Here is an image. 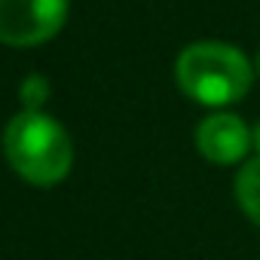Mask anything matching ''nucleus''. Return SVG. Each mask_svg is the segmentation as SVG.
<instances>
[{
    "label": "nucleus",
    "instance_id": "f257e3e1",
    "mask_svg": "<svg viewBox=\"0 0 260 260\" xmlns=\"http://www.w3.org/2000/svg\"><path fill=\"white\" fill-rule=\"evenodd\" d=\"M4 150L13 172L37 187H52L64 181L74 162L68 132L40 110H22L10 119L4 132Z\"/></svg>",
    "mask_w": 260,
    "mask_h": 260
},
{
    "label": "nucleus",
    "instance_id": "20e7f679",
    "mask_svg": "<svg viewBox=\"0 0 260 260\" xmlns=\"http://www.w3.org/2000/svg\"><path fill=\"white\" fill-rule=\"evenodd\" d=\"M196 147L214 166H233L248 156L254 147L251 128L236 113H211L196 128Z\"/></svg>",
    "mask_w": 260,
    "mask_h": 260
},
{
    "label": "nucleus",
    "instance_id": "f03ea898",
    "mask_svg": "<svg viewBox=\"0 0 260 260\" xmlns=\"http://www.w3.org/2000/svg\"><path fill=\"white\" fill-rule=\"evenodd\" d=\"M178 86L199 104L223 107L248 95L254 83V64L230 43L202 40L190 43L175 64Z\"/></svg>",
    "mask_w": 260,
    "mask_h": 260
},
{
    "label": "nucleus",
    "instance_id": "0eeeda50",
    "mask_svg": "<svg viewBox=\"0 0 260 260\" xmlns=\"http://www.w3.org/2000/svg\"><path fill=\"white\" fill-rule=\"evenodd\" d=\"M251 141H254V150H257V156H260V122L251 128Z\"/></svg>",
    "mask_w": 260,
    "mask_h": 260
},
{
    "label": "nucleus",
    "instance_id": "39448f33",
    "mask_svg": "<svg viewBox=\"0 0 260 260\" xmlns=\"http://www.w3.org/2000/svg\"><path fill=\"white\" fill-rule=\"evenodd\" d=\"M236 202L248 220L260 226V156L248 159L236 175Z\"/></svg>",
    "mask_w": 260,
    "mask_h": 260
},
{
    "label": "nucleus",
    "instance_id": "6e6552de",
    "mask_svg": "<svg viewBox=\"0 0 260 260\" xmlns=\"http://www.w3.org/2000/svg\"><path fill=\"white\" fill-rule=\"evenodd\" d=\"M254 71L260 74V52H257V61H254Z\"/></svg>",
    "mask_w": 260,
    "mask_h": 260
},
{
    "label": "nucleus",
    "instance_id": "7ed1b4c3",
    "mask_svg": "<svg viewBox=\"0 0 260 260\" xmlns=\"http://www.w3.org/2000/svg\"><path fill=\"white\" fill-rule=\"evenodd\" d=\"M68 19V0H0V43L40 46Z\"/></svg>",
    "mask_w": 260,
    "mask_h": 260
},
{
    "label": "nucleus",
    "instance_id": "423d86ee",
    "mask_svg": "<svg viewBox=\"0 0 260 260\" xmlns=\"http://www.w3.org/2000/svg\"><path fill=\"white\" fill-rule=\"evenodd\" d=\"M49 98V83L46 77L40 74H31L25 83H22V101H25V110H40V104Z\"/></svg>",
    "mask_w": 260,
    "mask_h": 260
}]
</instances>
